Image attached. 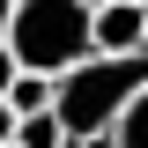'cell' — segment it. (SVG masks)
I'll return each mask as SVG.
<instances>
[{"label":"cell","mask_w":148,"mask_h":148,"mask_svg":"<svg viewBox=\"0 0 148 148\" xmlns=\"http://www.w3.org/2000/svg\"><path fill=\"white\" fill-rule=\"evenodd\" d=\"M141 52H148V8L133 0L96 8V59H141Z\"/></svg>","instance_id":"cell-3"},{"label":"cell","mask_w":148,"mask_h":148,"mask_svg":"<svg viewBox=\"0 0 148 148\" xmlns=\"http://www.w3.org/2000/svg\"><path fill=\"white\" fill-rule=\"evenodd\" d=\"M8 52L22 74H74L82 59H96V8L89 0H22L8 22Z\"/></svg>","instance_id":"cell-2"},{"label":"cell","mask_w":148,"mask_h":148,"mask_svg":"<svg viewBox=\"0 0 148 148\" xmlns=\"http://www.w3.org/2000/svg\"><path fill=\"white\" fill-rule=\"evenodd\" d=\"M133 8H148V0H133Z\"/></svg>","instance_id":"cell-10"},{"label":"cell","mask_w":148,"mask_h":148,"mask_svg":"<svg viewBox=\"0 0 148 148\" xmlns=\"http://www.w3.org/2000/svg\"><path fill=\"white\" fill-rule=\"evenodd\" d=\"M15 8H22V0H0V37H8V22H15Z\"/></svg>","instance_id":"cell-8"},{"label":"cell","mask_w":148,"mask_h":148,"mask_svg":"<svg viewBox=\"0 0 148 148\" xmlns=\"http://www.w3.org/2000/svg\"><path fill=\"white\" fill-rule=\"evenodd\" d=\"M104 148H148V96H133V111L111 126V141Z\"/></svg>","instance_id":"cell-5"},{"label":"cell","mask_w":148,"mask_h":148,"mask_svg":"<svg viewBox=\"0 0 148 148\" xmlns=\"http://www.w3.org/2000/svg\"><path fill=\"white\" fill-rule=\"evenodd\" d=\"M133 96H148V52L141 59H82L74 74H59L52 119L67 126V148H104L111 126L133 111Z\"/></svg>","instance_id":"cell-1"},{"label":"cell","mask_w":148,"mask_h":148,"mask_svg":"<svg viewBox=\"0 0 148 148\" xmlns=\"http://www.w3.org/2000/svg\"><path fill=\"white\" fill-rule=\"evenodd\" d=\"M0 148H15V111L0 104Z\"/></svg>","instance_id":"cell-7"},{"label":"cell","mask_w":148,"mask_h":148,"mask_svg":"<svg viewBox=\"0 0 148 148\" xmlns=\"http://www.w3.org/2000/svg\"><path fill=\"white\" fill-rule=\"evenodd\" d=\"M52 89H59V82H45V74H15L8 111H15V119H45V111H52Z\"/></svg>","instance_id":"cell-4"},{"label":"cell","mask_w":148,"mask_h":148,"mask_svg":"<svg viewBox=\"0 0 148 148\" xmlns=\"http://www.w3.org/2000/svg\"><path fill=\"white\" fill-rule=\"evenodd\" d=\"M15 74L22 67H15V52H8V37H0V104H8V89H15Z\"/></svg>","instance_id":"cell-6"},{"label":"cell","mask_w":148,"mask_h":148,"mask_svg":"<svg viewBox=\"0 0 148 148\" xmlns=\"http://www.w3.org/2000/svg\"><path fill=\"white\" fill-rule=\"evenodd\" d=\"M89 8H111V0H89Z\"/></svg>","instance_id":"cell-9"}]
</instances>
